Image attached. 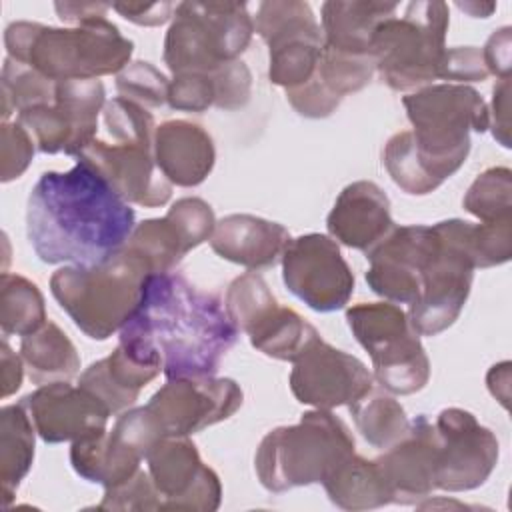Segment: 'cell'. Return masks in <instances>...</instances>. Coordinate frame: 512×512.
<instances>
[{"mask_svg": "<svg viewBox=\"0 0 512 512\" xmlns=\"http://www.w3.org/2000/svg\"><path fill=\"white\" fill-rule=\"evenodd\" d=\"M458 8L460 10H464V12H468L470 16H474V18H488L494 10H496V4H478V2H458Z\"/></svg>", "mask_w": 512, "mask_h": 512, "instance_id": "cell-51", "label": "cell"}, {"mask_svg": "<svg viewBox=\"0 0 512 512\" xmlns=\"http://www.w3.org/2000/svg\"><path fill=\"white\" fill-rule=\"evenodd\" d=\"M20 356L34 384H50L70 380L80 370V356L70 338L54 322H46L40 330L22 336Z\"/></svg>", "mask_w": 512, "mask_h": 512, "instance_id": "cell-32", "label": "cell"}, {"mask_svg": "<svg viewBox=\"0 0 512 512\" xmlns=\"http://www.w3.org/2000/svg\"><path fill=\"white\" fill-rule=\"evenodd\" d=\"M252 74L242 60L224 64L212 74H178L168 88V106L182 112H204L210 106L238 110L248 104Z\"/></svg>", "mask_w": 512, "mask_h": 512, "instance_id": "cell-27", "label": "cell"}, {"mask_svg": "<svg viewBox=\"0 0 512 512\" xmlns=\"http://www.w3.org/2000/svg\"><path fill=\"white\" fill-rule=\"evenodd\" d=\"M442 80H454V84L482 82L488 78V70L482 58V50L476 46H456L446 50Z\"/></svg>", "mask_w": 512, "mask_h": 512, "instance_id": "cell-44", "label": "cell"}, {"mask_svg": "<svg viewBox=\"0 0 512 512\" xmlns=\"http://www.w3.org/2000/svg\"><path fill=\"white\" fill-rule=\"evenodd\" d=\"M346 322L370 354L378 384L400 396L420 392L430 380V360L408 314L392 302H360Z\"/></svg>", "mask_w": 512, "mask_h": 512, "instance_id": "cell-10", "label": "cell"}, {"mask_svg": "<svg viewBox=\"0 0 512 512\" xmlns=\"http://www.w3.org/2000/svg\"><path fill=\"white\" fill-rule=\"evenodd\" d=\"M354 454L348 426L330 410H310L298 424L270 430L258 444L254 470L268 492L322 484L326 474Z\"/></svg>", "mask_w": 512, "mask_h": 512, "instance_id": "cell-6", "label": "cell"}, {"mask_svg": "<svg viewBox=\"0 0 512 512\" xmlns=\"http://www.w3.org/2000/svg\"><path fill=\"white\" fill-rule=\"evenodd\" d=\"M148 264L126 246L94 266H64L50 278V292L72 322L92 340H108L136 312Z\"/></svg>", "mask_w": 512, "mask_h": 512, "instance_id": "cell-5", "label": "cell"}, {"mask_svg": "<svg viewBox=\"0 0 512 512\" xmlns=\"http://www.w3.org/2000/svg\"><path fill=\"white\" fill-rule=\"evenodd\" d=\"M148 474L160 492L162 510L210 512L220 506L218 474L200 460L188 436L160 438L146 454Z\"/></svg>", "mask_w": 512, "mask_h": 512, "instance_id": "cell-18", "label": "cell"}, {"mask_svg": "<svg viewBox=\"0 0 512 512\" xmlns=\"http://www.w3.org/2000/svg\"><path fill=\"white\" fill-rule=\"evenodd\" d=\"M216 226L212 206L196 196L176 200L166 216L148 218L134 226L126 248L138 254L152 274L174 272L180 260L210 240Z\"/></svg>", "mask_w": 512, "mask_h": 512, "instance_id": "cell-19", "label": "cell"}, {"mask_svg": "<svg viewBox=\"0 0 512 512\" xmlns=\"http://www.w3.org/2000/svg\"><path fill=\"white\" fill-rule=\"evenodd\" d=\"M76 158L92 166L128 204L156 208L172 196V184L156 166L154 144L94 138Z\"/></svg>", "mask_w": 512, "mask_h": 512, "instance_id": "cell-20", "label": "cell"}, {"mask_svg": "<svg viewBox=\"0 0 512 512\" xmlns=\"http://www.w3.org/2000/svg\"><path fill=\"white\" fill-rule=\"evenodd\" d=\"M410 150L432 190L460 170L470 152V132L490 128V112L478 90L466 84H430L402 98Z\"/></svg>", "mask_w": 512, "mask_h": 512, "instance_id": "cell-4", "label": "cell"}, {"mask_svg": "<svg viewBox=\"0 0 512 512\" xmlns=\"http://www.w3.org/2000/svg\"><path fill=\"white\" fill-rule=\"evenodd\" d=\"M332 504L344 510H372L392 504L388 484L374 460L350 454L322 480Z\"/></svg>", "mask_w": 512, "mask_h": 512, "instance_id": "cell-31", "label": "cell"}, {"mask_svg": "<svg viewBox=\"0 0 512 512\" xmlns=\"http://www.w3.org/2000/svg\"><path fill=\"white\" fill-rule=\"evenodd\" d=\"M154 160L170 184L192 188L214 168L212 136L190 120H166L154 132Z\"/></svg>", "mask_w": 512, "mask_h": 512, "instance_id": "cell-26", "label": "cell"}, {"mask_svg": "<svg viewBox=\"0 0 512 512\" xmlns=\"http://www.w3.org/2000/svg\"><path fill=\"white\" fill-rule=\"evenodd\" d=\"M348 408L358 432L374 448H390L406 434L410 424L398 400L374 390Z\"/></svg>", "mask_w": 512, "mask_h": 512, "instance_id": "cell-35", "label": "cell"}, {"mask_svg": "<svg viewBox=\"0 0 512 512\" xmlns=\"http://www.w3.org/2000/svg\"><path fill=\"white\" fill-rule=\"evenodd\" d=\"M8 58L26 64L54 82L98 80L118 74L134 52L128 40L108 18L72 28H54L38 22H12L4 30Z\"/></svg>", "mask_w": 512, "mask_h": 512, "instance_id": "cell-3", "label": "cell"}, {"mask_svg": "<svg viewBox=\"0 0 512 512\" xmlns=\"http://www.w3.org/2000/svg\"><path fill=\"white\" fill-rule=\"evenodd\" d=\"M492 134L494 138L504 146L510 148V122H508V94H510V78L498 80V84L492 90Z\"/></svg>", "mask_w": 512, "mask_h": 512, "instance_id": "cell-47", "label": "cell"}, {"mask_svg": "<svg viewBox=\"0 0 512 512\" xmlns=\"http://www.w3.org/2000/svg\"><path fill=\"white\" fill-rule=\"evenodd\" d=\"M44 296L34 282L20 274H2L0 328L2 336H28L46 324Z\"/></svg>", "mask_w": 512, "mask_h": 512, "instance_id": "cell-34", "label": "cell"}, {"mask_svg": "<svg viewBox=\"0 0 512 512\" xmlns=\"http://www.w3.org/2000/svg\"><path fill=\"white\" fill-rule=\"evenodd\" d=\"M232 378H174L142 406L158 438L190 436L230 418L242 406Z\"/></svg>", "mask_w": 512, "mask_h": 512, "instance_id": "cell-14", "label": "cell"}, {"mask_svg": "<svg viewBox=\"0 0 512 512\" xmlns=\"http://www.w3.org/2000/svg\"><path fill=\"white\" fill-rule=\"evenodd\" d=\"M168 78L150 62L136 60L116 74V90L120 98L136 102L144 108H160L168 102Z\"/></svg>", "mask_w": 512, "mask_h": 512, "instance_id": "cell-39", "label": "cell"}, {"mask_svg": "<svg viewBox=\"0 0 512 512\" xmlns=\"http://www.w3.org/2000/svg\"><path fill=\"white\" fill-rule=\"evenodd\" d=\"M450 12L446 2H408L402 16L374 32L372 56L384 84L396 92L430 86L442 76Z\"/></svg>", "mask_w": 512, "mask_h": 512, "instance_id": "cell-7", "label": "cell"}, {"mask_svg": "<svg viewBox=\"0 0 512 512\" xmlns=\"http://www.w3.org/2000/svg\"><path fill=\"white\" fill-rule=\"evenodd\" d=\"M224 306L236 328L268 358L294 362L320 338L296 310L278 304L266 280L254 270L232 280Z\"/></svg>", "mask_w": 512, "mask_h": 512, "instance_id": "cell-11", "label": "cell"}, {"mask_svg": "<svg viewBox=\"0 0 512 512\" xmlns=\"http://www.w3.org/2000/svg\"><path fill=\"white\" fill-rule=\"evenodd\" d=\"M0 372H2V398H8L22 384L24 360L16 352H12V348L6 342V336L2 338V344H0Z\"/></svg>", "mask_w": 512, "mask_h": 512, "instance_id": "cell-49", "label": "cell"}, {"mask_svg": "<svg viewBox=\"0 0 512 512\" xmlns=\"http://www.w3.org/2000/svg\"><path fill=\"white\" fill-rule=\"evenodd\" d=\"M464 210L480 222L512 218V172L506 166L484 170L462 198Z\"/></svg>", "mask_w": 512, "mask_h": 512, "instance_id": "cell-37", "label": "cell"}, {"mask_svg": "<svg viewBox=\"0 0 512 512\" xmlns=\"http://www.w3.org/2000/svg\"><path fill=\"white\" fill-rule=\"evenodd\" d=\"M280 262L286 288L308 308L334 312L352 298L354 274L330 236L312 232L292 238Z\"/></svg>", "mask_w": 512, "mask_h": 512, "instance_id": "cell-15", "label": "cell"}, {"mask_svg": "<svg viewBox=\"0 0 512 512\" xmlns=\"http://www.w3.org/2000/svg\"><path fill=\"white\" fill-rule=\"evenodd\" d=\"M440 446L436 488L466 492L482 486L498 462V438L462 408H444L434 422Z\"/></svg>", "mask_w": 512, "mask_h": 512, "instance_id": "cell-16", "label": "cell"}, {"mask_svg": "<svg viewBox=\"0 0 512 512\" xmlns=\"http://www.w3.org/2000/svg\"><path fill=\"white\" fill-rule=\"evenodd\" d=\"M102 118L112 142L154 144V116L140 104L116 96L104 104Z\"/></svg>", "mask_w": 512, "mask_h": 512, "instance_id": "cell-40", "label": "cell"}, {"mask_svg": "<svg viewBox=\"0 0 512 512\" xmlns=\"http://www.w3.org/2000/svg\"><path fill=\"white\" fill-rule=\"evenodd\" d=\"M98 510H162V498L150 474L138 470L128 480L106 488Z\"/></svg>", "mask_w": 512, "mask_h": 512, "instance_id": "cell-41", "label": "cell"}, {"mask_svg": "<svg viewBox=\"0 0 512 512\" xmlns=\"http://www.w3.org/2000/svg\"><path fill=\"white\" fill-rule=\"evenodd\" d=\"M432 240V226H394L384 240L366 252V282L372 292L396 304H412L420 294V270Z\"/></svg>", "mask_w": 512, "mask_h": 512, "instance_id": "cell-22", "label": "cell"}, {"mask_svg": "<svg viewBox=\"0 0 512 512\" xmlns=\"http://www.w3.org/2000/svg\"><path fill=\"white\" fill-rule=\"evenodd\" d=\"M290 240V232L278 222L252 214H228L216 222L210 246L228 262L262 270L282 260Z\"/></svg>", "mask_w": 512, "mask_h": 512, "instance_id": "cell-25", "label": "cell"}, {"mask_svg": "<svg viewBox=\"0 0 512 512\" xmlns=\"http://www.w3.org/2000/svg\"><path fill=\"white\" fill-rule=\"evenodd\" d=\"M292 364L290 390L306 406L320 410L352 406L374 390V376L366 364L322 338Z\"/></svg>", "mask_w": 512, "mask_h": 512, "instance_id": "cell-17", "label": "cell"}, {"mask_svg": "<svg viewBox=\"0 0 512 512\" xmlns=\"http://www.w3.org/2000/svg\"><path fill=\"white\" fill-rule=\"evenodd\" d=\"M286 100L304 118H326L342 102V98L332 94L316 76L302 86L286 90Z\"/></svg>", "mask_w": 512, "mask_h": 512, "instance_id": "cell-43", "label": "cell"}, {"mask_svg": "<svg viewBox=\"0 0 512 512\" xmlns=\"http://www.w3.org/2000/svg\"><path fill=\"white\" fill-rule=\"evenodd\" d=\"M510 44H512V30L510 26H504L496 30L486 46L482 48V58L486 64L488 74L502 78H510Z\"/></svg>", "mask_w": 512, "mask_h": 512, "instance_id": "cell-46", "label": "cell"}, {"mask_svg": "<svg viewBox=\"0 0 512 512\" xmlns=\"http://www.w3.org/2000/svg\"><path fill=\"white\" fill-rule=\"evenodd\" d=\"M36 144L18 122H4L0 130V180L20 178L32 162Z\"/></svg>", "mask_w": 512, "mask_h": 512, "instance_id": "cell-42", "label": "cell"}, {"mask_svg": "<svg viewBox=\"0 0 512 512\" xmlns=\"http://www.w3.org/2000/svg\"><path fill=\"white\" fill-rule=\"evenodd\" d=\"M112 10L138 26H160L174 16L176 6L172 2H116L112 4Z\"/></svg>", "mask_w": 512, "mask_h": 512, "instance_id": "cell-45", "label": "cell"}, {"mask_svg": "<svg viewBox=\"0 0 512 512\" xmlns=\"http://www.w3.org/2000/svg\"><path fill=\"white\" fill-rule=\"evenodd\" d=\"M104 104L106 94L100 80H62L56 82L52 104L22 110L16 122L32 136L36 150L78 156L96 138L98 114Z\"/></svg>", "mask_w": 512, "mask_h": 512, "instance_id": "cell-13", "label": "cell"}, {"mask_svg": "<svg viewBox=\"0 0 512 512\" xmlns=\"http://www.w3.org/2000/svg\"><path fill=\"white\" fill-rule=\"evenodd\" d=\"M2 118L12 112H22L34 106L52 104L56 98V82L40 74L38 70L20 64L12 58L4 60L2 66Z\"/></svg>", "mask_w": 512, "mask_h": 512, "instance_id": "cell-36", "label": "cell"}, {"mask_svg": "<svg viewBox=\"0 0 512 512\" xmlns=\"http://www.w3.org/2000/svg\"><path fill=\"white\" fill-rule=\"evenodd\" d=\"M20 404L28 412L36 434L48 442H74L106 430L110 410L80 384L68 380L42 384L26 394Z\"/></svg>", "mask_w": 512, "mask_h": 512, "instance_id": "cell-21", "label": "cell"}, {"mask_svg": "<svg viewBox=\"0 0 512 512\" xmlns=\"http://www.w3.org/2000/svg\"><path fill=\"white\" fill-rule=\"evenodd\" d=\"M432 232V248L420 270V294L408 310L420 336H436L458 320L476 270L472 222L450 218L432 224Z\"/></svg>", "mask_w": 512, "mask_h": 512, "instance_id": "cell-9", "label": "cell"}, {"mask_svg": "<svg viewBox=\"0 0 512 512\" xmlns=\"http://www.w3.org/2000/svg\"><path fill=\"white\" fill-rule=\"evenodd\" d=\"M160 372V366L134 360L118 344L110 356L92 362L80 374L78 384L94 394L110 410V414H120L134 406L140 390Z\"/></svg>", "mask_w": 512, "mask_h": 512, "instance_id": "cell-30", "label": "cell"}, {"mask_svg": "<svg viewBox=\"0 0 512 512\" xmlns=\"http://www.w3.org/2000/svg\"><path fill=\"white\" fill-rule=\"evenodd\" d=\"M134 230V210L86 162L44 172L28 196L26 234L46 264L94 266L120 252Z\"/></svg>", "mask_w": 512, "mask_h": 512, "instance_id": "cell-2", "label": "cell"}, {"mask_svg": "<svg viewBox=\"0 0 512 512\" xmlns=\"http://www.w3.org/2000/svg\"><path fill=\"white\" fill-rule=\"evenodd\" d=\"M238 328L216 294L182 274H150L136 312L120 330V346L168 380L214 376L236 344Z\"/></svg>", "mask_w": 512, "mask_h": 512, "instance_id": "cell-1", "label": "cell"}, {"mask_svg": "<svg viewBox=\"0 0 512 512\" xmlns=\"http://www.w3.org/2000/svg\"><path fill=\"white\" fill-rule=\"evenodd\" d=\"M34 424L24 406L8 404L0 410V480L4 506L14 498L18 484L34 460Z\"/></svg>", "mask_w": 512, "mask_h": 512, "instance_id": "cell-33", "label": "cell"}, {"mask_svg": "<svg viewBox=\"0 0 512 512\" xmlns=\"http://www.w3.org/2000/svg\"><path fill=\"white\" fill-rule=\"evenodd\" d=\"M438 446L436 426L426 414H418L410 420L406 434L374 460L388 484L392 504H418L436 490Z\"/></svg>", "mask_w": 512, "mask_h": 512, "instance_id": "cell-23", "label": "cell"}, {"mask_svg": "<svg viewBox=\"0 0 512 512\" xmlns=\"http://www.w3.org/2000/svg\"><path fill=\"white\" fill-rule=\"evenodd\" d=\"M254 30L268 44V78L272 84L290 90L314 76L324 48V34L308 2H262L254 18Z\"/></svg>", "mask_w": 512, "mask_h": 512, "instance_id": "cell-12", "label": "cell"}, {"mask_svg": "<svg viewBox=\"0 0 512 512\" xmlns=\"http://www.w3.org/2000/svg\"><path fill=\"white\" fill-rule=\"evenodd\" d=\"M254 34L244 2H180L164 38V64L178 74H212L240 60Z\"/></svg>", "mask_w": 512, "mask_h": 512, "instance_id": "cell-8", "label": "cell"}, {"mask_svg": "<svg viewBox=\"0 0 512 512\" xmlns=\"http://www.w3.org/2000/svg\"><path fill=\"white\" fill-rule=\"evenodd\" d=\"M376 72L374 56L346 54L332 48H322L314 76L338 98L354 94L370 84Z\"/></svg>", "mask_w": 512, "mask_h": 512, "instance_id": "cell-38", "label": "cell"}, {"mask_svg": "<svg viewBox=\"0 0 512 512\" xmlns=\"http://www.w3.org/2000/svg\"><path fill=\"white\" fill-rule=\"evenodd\" d=\"M400 10L396 2L372 0H330L322 4L324 46L346 52L372 56V38L376 28Z\"/></svg>", "mask_w": 512, "mask_h": 512, "instance_id": "cell-28", "label": "cell"}, {"mask_svg": "<svg viewBox=\"0 0 512 512\" xmlns=\"http://www.w3.org/2000/svg\"><path fill=\"white\" fill-rule=\"evenodd\" d=\"M394 226L388 196L370 180L348 184L326 218V228L334 240L364 254L384 240Z\"/></svg>", "mask_w": 512, "mask_h": 512, "instance_id": "cell-24", "label": "cell"}, {"mask_svg": "<svg viewBox=\"0 0 512 512\" xmlns=\"http://www.w3.org/2000/svg\"><path fill=\"white\" fill-rule=\"evenodd\" d=\"M144 454L114 426L72 442L70 462L78 476L104 488L116 486L140 470Z\"/></svg>", "mask_w": 512, "mask_h": 512, "instance_id": "cell-29", "label": "cell"}, {"mask_svg": "<svg viewBox=\"0 0 512 512\" xmlns=\"http://www.w3.org/2000/svg\"><path fill=\"white\" fill-rule=\"evenodd\" d=\"M58 18L68 24H86L98 18H106V12L112 8V4L102 2H56L54 4Z\"/></svg>", "mask_w": 512, "mask_h": 512, "instance_id": "cell-48", "label": "cell"}, {"mask_svg": "<svg viewBox=\"0 0 512 512\" xmlns=\"http://www.w3.org/2000/svg\"><path fill=\"white\" fill-rule=\"evenodd\" d=\"M488 382V390L490 394L500 400V404L504 408H508V400H510V362H500L494 364L486 376Z\"/></svg>", "mask_w": 512, "mask_h": 512, "instance_id": "cell-50", "label": "cell"}]
</instances>
